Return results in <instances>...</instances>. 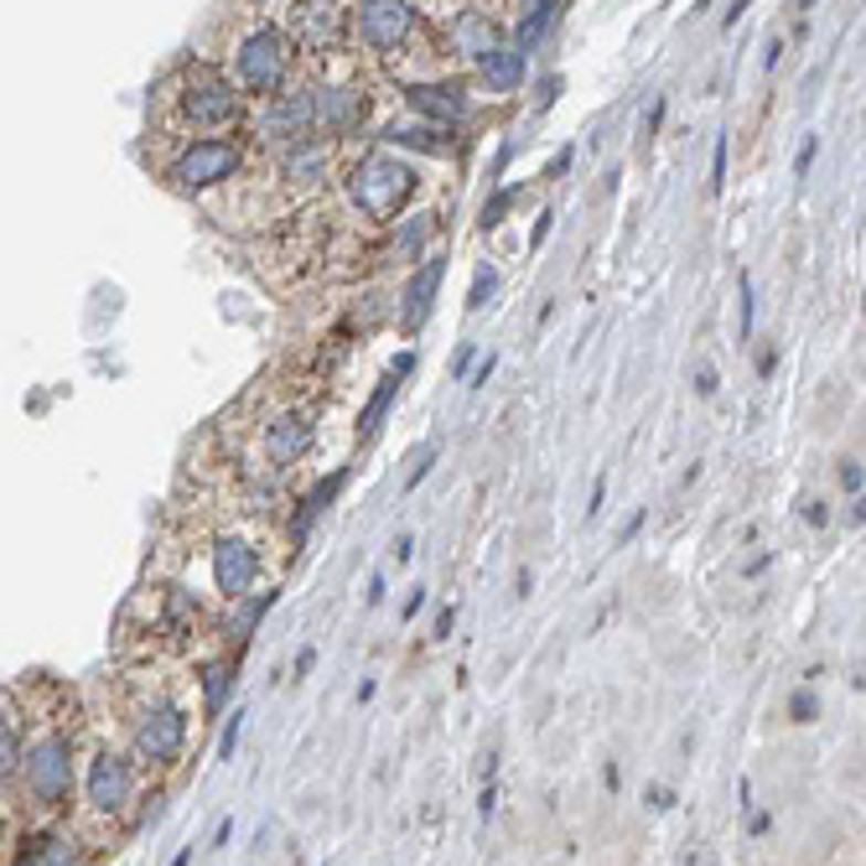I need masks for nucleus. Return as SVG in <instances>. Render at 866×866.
<instances>
[{
	"label": "nucleus",
	"instance_id": "1",
	"mask_svg": "<svg viewBox=\"0 0 866 866\" xmlns=\"http://www.w3.org/2000/svg\"><path fill=\"white\" fill-rule=\"evenodd\" d=\"M17 711H21V794L36 810H68L73 783H78V748H73V716H68V690L52 679L17 685Z\"/></svg>",
	"mask_w": 866,
	"mask_h": 866
},
{
	"label": "nucleus",
	"instance_id": "2",
	"mask_svg": "<svg viewBox=\"0 0 866 866\" xmlns=\"http://www.w3.org/2000/svg\"><path fill=\"white\" fill-rule=\"evenodd\" d=\"M156 99V125L161 136H198L213 140V130H229L244 119V94H239L229 78H223L213 63H182L177 73L161 78Z\"/></svg>",
	"mask_w": 866,
	"mask_h": 866
},
{
	"label": "nucleus",
	"instance_id": "3",
	"mask_svg": "<svg viewBox=\"0 0 866 866\" xmlns=\"http://www.w3.org/2000/svg\"><path fill=\"white\" fill-rule=\"evenodd\" d=\"M415 188H421L415 167L394 151L358 156L353 171H348V198H353V208L363 213V219H374V223L400 219V208L415 198Z\"/></svg>",
	"mask_w": 866,
	"mask_h": 866
},
{
	"label": "nucleus",
	"instance_id": "4",
	"mask_svg": "<svg viewBox=\"0 0 866 866\" xmlns=\"http://www.w3.org/2000/svg\"><path fill=\"white\" fill-rule=\"evenodd\" d=\"M291 78V36L275 21H255L250 32L234 42V78L229 84L239 94H255V99H281Z\"/></svg>",
	"mask_w": 866,
	"mask_h": 866
},
{
	"label": "nucleus",
	"instance_id": "5",
	"mask_svg": "<svg viewBox=\"0 0 866 866\" xmlns=\"http://www.w3.org/2000/svg\"><path fill=\"white\" fill-rule=\"evenodd\" d=\"M130 748H136L140 763L151 768L182 763V752H188V711L171 696H161V690L140 696L136 711H130Z\"/></svg>",
	"mask_w": 866,
	"mask_h": 866
},
{
	"label": "nucleus",
	"instance_id": "6",
	"mask_svg": "<svg viewBox=\"0 0 866 866\" xmlns=\"http://www.w3.org/2000/svg\"><path fill=\"white\" fill-rule=\"evenodd\" d=\"M239 167H244V146L239 140H188L182 151L171 156L167 167H161V182L171 192H208V188H223V182H234Z\"/></svg>",
	"mask_w": 866,
	"mask_h": 866
},
{
	"label": "nucleus",
	"instance_id": "7",
	"mask_svg": "<svg viewBox=\"0 0 866 866\" xmlns=\"http://www.w3.org/2000/svg\"><path fill=\"white\" fill-rule=\"evenodd\" d=\"M140 799V779H136V763L125 758L119 748H94L88 752V768H84V810L94 820H119L136 810Z\"/></svg>",
	"mask_w": 866,
	"mask_h": 866
},
{
	"label": "nucleus",
	"instance_id": "8",
	"mask_svg": "<svg viewBox=\"0 0 866 866\" xmlns=\"http://www.w3.org/2000/svg\"><path fill=\"white\" fill-rule=\"evenodd\" d=\"M208 571H213V592L239 602V596L255 592L265 561H260V550L244 535H219V540L208 545Z\"/></svg>",
	"mask_w": 866,
	"mask_h": 866
},
{
	"label": "nucleus",
	"instance_id": "9",
	"mask_svg": "<svg viewBox=\"0 0 866 866\" xmlns=\"http://www.w3.org/2000/svg\"><path fill=\"white\" fill-rule=\"evenodd\" d=\"M415 21H421V11L410 0H363L358 6V36L374 52H400L415 32Z\"/></svg>",
	"mask_w": 866,
	"mask_h": 866
},
{
	"label": "nucleus",
	"instance_id": "10",
	"mask_svg": "<svg viewBox=\"0 0 866 866\" xmlns=\"http://www.w3.org/2000/svg\"><path fill=\"white\" fill-rule=\"evenodd\" d=\"M317 442V415L311 410H281L271 425H265V457L275 467H291V462H302Z\"/></svg>",
	"mask_w": 866,
	"mask_h": 866
},
{
	"label": "nucleus",
	"instance_id": "11",
	"mask_svg": "<svg viewBox=\"0 0 866 866\" xmlns=\"http://www.w3.org/2000/svg\"><path fill=\"white\" fill-rule=\"evenodd\" d=\"M348 32V11L342 6H296L291 11V32L302 52H332Z\"/></svg>",
	"mask_w": 866,
	"mask_h": 866
},
{
	"label": "nucleus",
	"instance_id": "12",
	"mask_svg": "<svg viewBox=\"0 0 866 866\" xmlns=\"http://www.w3.org/2000/svg\"><path fill=\"white\" fill-rule=\"evenodd\" d=\"M446 36H452V52L467 57V63H477V68L504 47V27H498L493 17H483V11H457L452 27H446Z\"/></svg>",
	"mask_w": 866,
	"mask_h": 866
},
{
	"label": "nucleus",
	"instance_id": "13",
	"mask_svg": "<svg viewBox=\"0 0 866 866\" xmlns=\"http://www.w3.org/2000/svg\"><path fill=\"white\" fill-rule=\"evenodd\" d=\"M405 104L415 109V115L436 119L442 130H452V125H462V119L473 115V104H467L462 84H410L405 88Z\"/></svg>",
	"mask_w": 866,
	"mask_h": 866
},
{
	"label": "nucleus",
	"instance_id": "14",
	"mask_svg": "<svg viewBox=\"0 0 866 866\" xmlns=\"http://www.w3.org/2000/svg\"><path fill=\"white\" fill-rule=\"evenodd\" d=\"M21 789V711L17 690L0 685V794Z\"/></svg>",
	"mask_w": 866,
	"mask_h": 866
},
{
	"label": "nucleus",
	"instance_id": "15",
	"mask_svg": "<svg viewBox=\"0 0 866 866\" xmlns=\"http://www.w3.org/2000/svg\"><path fill=\"white\" fill-rule=\"evenodd\" d=\"M442 275H446V255H425V265L410 275L405 286V306H400V323L415 332V327L431 317V306H436V291H442Z\"/></svg>",
	"mask_w": 866,
	"mask_h": 866
},
{
	"label": "nucleus",
	"instance_id": "16",
	"mask_svg": "<svg viewBox=\"0 0 866 866\" xmlns=\"http://www.w3.org/2000/svg\"><path fill=\"white\" fill-rule=\"evenodd\" d=\"M32 866H88V851H84V835L73 831H42L36 846L27 851Z\"/></svg>",
	"mask_w": 866,
	"mask_h": 866
},
{
	"label": "nucleus",
	"instance_id": "17",
	"mask_svg": "<svg viewBox=\"0 0 866 866\" xmlns=\"http://www.w3.org/2000/svg\"><path fill=\"white\" fill-rule=\"evenodd\" d=\"M561 0H535V6H525V17H519V27H514V52H535V42H540L556 21H561Z\"/></svg>",
	"mask_w": 866,
	"mask_h": 866
},
{
	"label": "nucleus",
	"instance_id": "18",
	"mask_svg": "<svg viewBox=\"0 0 866 866\" xmlns=\"http://www.w3.org/2000/svg\"><path fill=\"white\" fill-rule=\"evenodd\" d=\"M323 177H327V146H317V140L291 146L286 151V182H296V188H323Z\"/></svg>",
	"mask_w": 866,
	"mask_h": 866
},
{
	"label": "nucleus",
	"instance_id": "19",
	"mask_svg": "<svg viewBox=\"0 0 866 866\" xmlns=\"http://www.w3.org/2000/svg\"><path fill=\"white\" fill-rule=\"evenodd\" d=\"M525 52H514V47H498L488 57V63H483V84L488 88H498V94H509V88H519L525 84Z\"/></svg>",
	"mask_w": 866,
	"mask_h": 866
},
{
	"label": "nucleus",
	"instance_id": "20",
	"mask_svg": "<svg viewBox=\"0 0 866 866\" xmlns=\"http://www.w3.org/2000/svg\"><path fill=\"white\" fill-rule=\"evenodd\" d=\"M275 596H281V592H250V596H239L234 612H229V638H239V644H244V638L260 629V617L275 608Z\"/></svg>",
	"mask_w": 866,
	"mask_h": 866
},
{
	"label": "nucleus",
	"instance_id": "21",
	"mask_svg": "<svg viewBox=\"0 0 866 866\" xmlns=\"http://www.w3.org/2000/svg\"><path fill=\"white\" fill-rule=\"evenodd\" d=\"M400 379H405V374H394V369H390V374L379 379V390L369 394V405H363V415H358V431H363V436H374V431H379V421L390 415L394 394H400Z\"/></svg>",
	"mask_w": 866,
	"mask_h": 866
},
{
	"label": "nucleus",
	"instance_id": "22",
	"mask_svg": "<svg viewBox=\"0 0 866 866\" xmlns=\"http://www.w3.org/2000/svg\"><path fill=\"white\" fill-rule=\"evenodd\" d=\"M338 488H342V473L323 477V488H311V493H306V504H302V509H296V545L306 540V529L317 525V514H323L327 504H332V498H338Z\"/></svg>",
	"mask_w": 866,
	"mask_h": 866
},
{
	"label": "nucleus",
	"instance_id": "23",
	"mask_svg": "<svg viewBox=\"0 0 866 866\" xmlns=\"http://www.w3.org/2000/svg\"><path fill=\"white\" fill-rule=\"evenodd\" d=\"M384 146H415V151H442L446 130L442 125H390L384 130Z\"/></svg>",
	"mask_w": 866,
	"mask_h": 866
},
{
	"label": "nucleus",
	"instance_id": "24",
	"mask_svg": "<svg viewBox=\"0 0 866 866\" xmlns=\"http://www.w3.org/2000/svg\"><path fill=\"white\" fill-rule=\"evenodd\" d=\"M229 685H234V664L229 659H213L203 669V706L208 716H219L223 711V700H229Z\"/></svg>",
	"mask_w": 866,
	"mask_h": 866
},
{
	"label": "nucleus",
	"instance_id": "25",
	"mask_svg": "<svg viewBox=\"0 0 866 866\" xmlns=\"http://www.w3.org/2000/svg\"><path fill=\"white\" fill-rule=\"evenodd\" d=\"M431 229H436V213H415V219H405L400 239H394V250H400V255H421V244H425Z\"/></svg>",
	"mask_w": 866,
	"mask_h": 866
},
{
	"label": "nucleus",
	"instance_id": "26",
	"mask_svg": "<svg viewBox=\"0 0 866 866\" xmlns=\"http://www.w3.org/2000/svg\"><path fill=\"white\" fill-rule=\"evenodd\" d=\"M514 198H525V188H504V192H493V203L483 208V229H498V223H504V213H509Z\"/></svg>",
	"mask_w": 866,
	"mask_h": 866
},
{
	"label": "nucleus",
	"instance_id": "27",
	"mask_svg": "<svg viewBox=\"0 0 866 866\" xmlns=\"http://www.w3.org/2000/svg\"><path fill=\"white\" fill-rule=\"evenodd\" d=\"M493 291H498V271H493V265H483V271L473 275V296H467V306H473V311H477V306H488Z\"/></svg>",
	"mask_w": 866,
	"mask_h": 866
},
{
	"label": "nucleus",
	"instance_id": "28",
	"mask_svg": "<svg viewBox=\"0 0 866 866\" xmlns=\"http://www.w3.org/2000/svg\"><path fill=\"white\" fill-rule=\"evenodd\" d=\"M815 716H820V700L810 696V690H794V696H789V721L804 727V721H815Z\"/></svg>",
	"mask_w": 866,
	"mask_h": 866
},
{
	"label": "nucleus",
	"instance_id": "29",
	"mask_svg": "<svg viewBox=\"0 0 866 866\" xmlns=\"http://www.w3.org/2000/svg\"><path fill=\"white\" fill-rule=\"evenodd\" d=\"M727 188V136H716V151H711V192Z\"/></svg>",
	"mask_w": 866,
	"mask_h": 866
},
{
	"label": "nucleus",
	"instance_id": "30",
	"mask_svg": "<svg viewBox=\"0 0 866 866\" xmlns=\"http://www.w3.org/2000/svg\"><path fill=\"white\" fill-rule=\"evenodd\" d=\"M431 467H436V446H425L421 457H415V467H410V477H405V488H421Z\"/></svg>",
	"mask_w": 866,
	"mask_h": 866
},
{
	"label": "nucleus",
	"instance_id": "31",
	"mask_svg": "<svg viewBox=\"0 0 866 866\" xmlns=\"http://www.w3.org/2000/svg\"><path fill=\"white\" fill-rule=\"evenodd\" d=\"M841 488H846L851 498H862V462H856V457L841 462Z\"/></svg>",
	"mask_w": 866,
	"mask_h": 866
},
{
	"label": "nucleus",
	"instance_id": "32",
	"mask_svg": "<svg viewBox=\"0 0 866 866\" xmlns=\"http://www.w3.org/2000/svg\"><path fill=\"white\" fill-rule=\"evenodd\" d=\"M815 151H820V140L804 136V146H799V156H794V177H804V171L815 167Z\"/></svg>",
	"mask_w": 866,
	"mask_h": 866
},
{
	"label": "nucleus",
	"instance_id": "33",
	"mask_svg": "<svg viewBox=\"0 0 866 866\" xmlns=\"http://www.w3.org/2000/svg\"><path fill=\"white\" fill-rule=\"evenodd\" d=\"M696 390H700V394H706V400H711V394H716V390H721V374H716L711 363H700V374H696Z\"/></svg>",
	"mask_w": 866,
	"mask_h": 866
},
{
	"label": "nucleus",
	"instance_id": "34",
	"mask_svg": "<svg viewBox=\"0 0 866 866\" xmlns=\"http://www.w3.org/2000/svg\"><path fill=\"white\" fill-rule=\"evenodd\" d=\"M239 731H244V711H234V721H229V731H223V758H234Z\"/></svg>",
	"mask_w": 866,
	"mask_h": 866
},
{
	"label": "nucleus",
	"instance_id": "35",
	"mask_svg": "<svg viewBox=\"0 0 866 866\" xmlns=\"http://www.w3.org/2000/svg\"><path fill=\"white\" fill-rule=\"evenodd\" d=\"M752 332V281L742 275V338Z\"/></svg>",
	"mask_w": 866,
	"mask_h": 866
},
{
	"label": "nucleus",
	"instance_id": "36",
	"mask_svg": "<svg viewBox=\"0 0 866 866\" xmlns=\"http://www.w3.org/2000/svg\"><path fill=\"white\" fill-rule=\"evenodd\" d=\"M556 94H561V78H545L540 94H535V104H540V109H550V104H556Z\"/></svg>",
	"mask_w": 866,
	"mask_h": 866
},
{
	"label": "nucleus",
	"instance_id": "37",
	"mask_svg": "<svg viewBox=\"0 0 866 866\" xmlns=\"http://www.w3.org/2000/svg\"><path fill=\"white\" fill-rule=\"evenodd\" d=\"M473 358H477V348H473V342H462L457 358H452V369H457V374H467V369H473Z\"/></svg>",
	"mask_w": 866,
	"mask_h": 866
},
{
	"label": "nucleus",
	"instance_id": "38",
	"mask_svg": "<svg viewBox=\"0 0 866 866\" xmlns=\"http://www.w3.org/2000/svg\"><path fill=\"white\" fill-rule=\"evenodd\" d=\"M804 519H810V525H825V519H831V514H825V504H820V498H804Z\"/></svg>",
	"mask_w": 866,
	"mask_h": 866
},
{
	"label": "nucleus",
	"instance_id": "39",
	"mask_svg": "<svg viewBox=\"0 0 866 866\" xmlns=\"http://www.w3.org/2000/svg\"><path fill=\"white\" fill-rule=\"evenodd\" d=\"M602 493H608V483L596 477V483H592V504H587V519H596V514H602Z\"/></svg>",
	"mask_w": 866,
	"mask_h": 866
},
{
	"label": "nucleus",
	"instance_id": "40",
	"mask_svg": "<svg viewBox=\"0 0 866 866\" xmlns=\"http://www.w3.org/2000/svg\"><path fill=\"white\" fill-rule=\"evenodd\" d=\"M566 167H571V146H566V151H556V161H550V167H545V177H561Z\"/></svg>",
	"mask_w": 866,
	"mask_h": 866
},
{
	"label": "nucleus",
	"instance_id": "41",
	"mask_svg": "<svg viewBox=\"0 0 866 866\" xmlns=\"http://www.w3.org/2000/svg\"><path fill=\"white\" fill-rule=\"evenodd\" d=\"M648 804H654V810H669V804H675V794H669V789H648Z\"/></svg>",
	"mask_w": 866,
	"mask_h": 866
},
{
	"label": "nucleus",
	"instance_id": "42",
	"mask_svg": "<svg viewBox=\"0 0 866 866\" xmlns=\"http://www.w3.org/2000/svg\"><path fill=\"white\" fill-rule=\"evenodd\" d=\"M768 831H773V815H752L748 820V835H768Z\"/></svg>",
	"mask_w": 866,
	"mask_h": 866
},
{
	"label": "nucleus",
	"instance_id": "43",
	"mask_svg": "<svg viewBox=\"0 0 866 866\" xmlns=\"http://www.w3.org/2000/svg\"><path fill=\"white\" fill-rule=\"evenodd\" d=\"M452 623H457V612L442 608V617H436V638H446V633H452Z\"/></svg>",
	"mask_w": 866,
	"mask_h": 866
},
{
	"label": "nucleus",
	"instance_id": "44",
	"mask_svg": "<svg viewBox=\"0 0 866 866\" xmlns=\"http://www.w3.org/2000/svg\"><path fill=\"white\" fill-rule=\"evenodd\" d=\"M311 664H317V648H302V654H296V675H306Z\"/></svg>",
	"mask_w": 866,
	"mask_h": 866
},
{
	"label": "nucleus",
	"instance_id": "45",
	"mask_svg": "<svg viewBox=\"0 0 866 866\" xmlns=\"http://www.w3.org/2000/svg\"><path fill=\"white\" fill-rule=\"evenodd\" d=\"M493 363H498V358H493V353H488V358H483V363H477V369H473V384H483V379H488V374H493Z\"/></svg>",
	"mask_w": 866,
	"mask_h": 866
},
{
	"label": "nucleus",
	"instance_id": "46",
	"mask_svg": "<svg viewBox=\"0 0 866 866\" xmlns=\"http://www.w3.org/2000/svg\"><path fill=\"white\" fill-rule=\"evenodd\" d=\"M379 602H384V577L369 581V608H379Z\"/></svg>",
	"mask_w": 866,
	"mask_h": 866
},
{
	"label": "nucleus",
	"instance_id": "47",
	"mask_svg": "<svg viewBox=\"0 0 866 866\" xmlns=\"http://www.w3.org/2000/svg\"><path fill=\"white\" fill-rule=\"evenodd\" d=\"M421 602H425V587H415V592H410V602H405V617H415V612H421Z\"/></svg>",
	"mask_w": 866,
	"mask_h": 866
},
{
	"label": "nucleus",
	"instance_id": "48",
	"mask_svg": "<svg viewBox=\"0 0 866 866\" xmlns=\"http://www.w3.org/2000/svg\"><path fill=\"white\" fill-rule=\"evenodd\" d=\"M685 866H716L711 851H696V856H685Z\"/></svg>",
	"mask_w": 866,
	"mask_h": 866
},
{
	"label": "nucleus",
	"instance_id": "49",
	"mask_svg": "<svg viewBox=\"0 0 866 866\" xmlns=\"http://www.w3.org/2000/svg\"><path fill=\"white\" fill-rule=\"evenodd\" d=\"M171 866H192V851H177V862Z\"/></svg>",
	"mask_w": 866,
	"mask_h": 866
},
{
	"label": "nucleus",
	"instance_id": "50",
	"mask_svg": "<svg viewBox=\"0 0 866 866\" xmlns=\"http://www.w3.org/2000/svg\"><path fill=\"white\" fill-rule=\"evenodd\" d=\"M11 866H32V862H27V851H21V856H17V862H11Z\"/></svg>",
	"mask_w": 866,
	"mask_h": 866
}]
</instances>
